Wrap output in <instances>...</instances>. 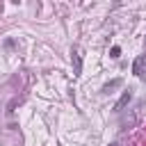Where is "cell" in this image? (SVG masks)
Instances as JSON below:
<instances>
[{
	"label": "cell",
	"instance_id": "cell-1",
	"mask_svg": "<svg viewBox=\"0 0 146 146\" xmlns=\"http://www.w3.org/2000/svg\"><path fill=\"white\" fill-rule=\"evenodd\" d=\"M71 62H73V78H80V73H82V50L78 46L71 48Z\"/></svg>",
	"mask_w": 146,
	"mask_h": 146
},
{
	"label": "cell",
	"instance_id": "cell-2",
	"mask_svg": "<svg viewBox=\"0 0 146 146\" xmlns=\"http://www.w3.org/2000/svg\"><path fill=\"white\" fill-rule=\"evenodd\" d=\"M132 73H135L137 78L146 80V57H144V55H139V57L135 59V64H132Z\"/></svg>",
	"mask_w": 146,
	"mask_h": 146
},
{
	"label": "cell",
	"instance_id": "cell-3",
	"mask_svg": "<svg viewBox=\"0 0 146 146\" xmlns=\"http://www.w3.org/2000/svg\"><path fill=\"white\" fill-rule=\"evenodd\" d=\"M130 100H132V91L128 89V91H123V94H121V98L116 100V105H114V110H116V112H121V110H123V107H125V105H128Z\"/></svg>",
	"mask_w": 146,
	"mask_h": 146
},
{
	"label": "cell",
	"instance_id": "cell-4",
	"mask_svg": "<svg viewBox=\"0 0 146 146\" xmlns=\"http://www.w3.org/2000/svg\"><path fill=\"white\" fill-rule=\"evenodd\" d=\"M116 87H121V80H119V78H116V80H112V82H107V84L103 87V91H105V94H110V91H112V89H116Z\"/></svg>",
	"mask_w": 146,
	"mask_h": 146
},
{
	"label": "cell",
	"instance_id": "cell-5",
	"mask_svg": "<svg viewBox=\"0 0 146 146\" xmlns=\"http://www.w3.org/2000/svg\"><path fill=\"white\" fill-rule=\"evenodd\" d=\"M110 52H112V57L116 59V57L121 55V48H119V46H112V50H110Z\"/></svg>",
	"mask_w": 146,
	"mask_h": 146
},
{
	"label": "cell",
	"instance_id": "cell-6",
	"mask_svg": "<svg viewBox=\"0 0 146 146\" xmlns=\"http://www.w3.org/2000/svg\"><path fill=\"white\" fill-rule=\"evenodd\" d=\"M110 146H121V144H119V141H112V144H110Z\"/></svg>",
	"mask_w": 146,
	"mask_h": 146
}]
</instances>
